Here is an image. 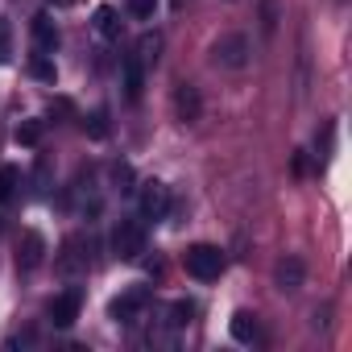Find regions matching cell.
<instances>
[{
	"mask_svg": "<svg viewBox=\"0 0 352 352\" xmlns=\"http://www.w3.org/2000/svg\"><path fill=\"white\" fill-rule=\"evenodd\" d=\"M183 265H187L191 278H199V282H216V278L224 274V253H220L216 245H191V249L183 253Z\"/></svg>",
	"mask_w": 352,
	"mask_h": 352,
	"instance_id": "6da1fadb",
	"label": "cell"
},
{
	"mask_svg": "<svg viewBox=\"0 0 352 352\" xmlns=\"http://www.w3.org/2000/svg\"><path fill=\"white\" fill-rule=\"evenodd\" d=\"M112 253L120 261H137L145 253V224L141 220H120L112 228Z\"/></svg>",
	"mask_w": 352,
	"mask_h": 352,
	"instance_id": "7a4b0ae2",
	"label": "cell"
},
{
	"mask_svg": "<svg viewBox=\"0 0 352 352\" xmlns=\"http://www.w3.org/2000/svg\"><path fill=\"white\" fill-rule=\"evenodd\" d=\"M212 58H216V67L241 71V67L249 63V38H245V34H228V38H220V42L212 46Z\"/></svg>",
	"mask_w": 352,
	"mask_h": 352,
	"instance_id": "3957f363",
	"label": "cell"
},
{
	"mask_svg": "<svg viewBox=\"0 0 352 352\" xmlns=\"http://www.w3.org/2000/svg\"><path fill=\"white\" fill-rule=\"evenodd\" d=\"M79 307H83L79 286H71V290L54 294V302H50V323H54V327H71V323L79 319Z\"/></svg>",
	"mask_w": 352,
	"mask_h": 352,
	"instance_id": "277c9868",
	"label": "cell"
},
{
	"mask_svg": "<svg viewBox=\"0 0 352 352\" xmlns=\"http://www.w3.org/2000/svg\"><path fill=\"white\" fill-rule=\"evenodd\" d=\"M145 302H149V290H141V286H137V290H129V294L112 298V302H108V315H112L116 323H133V319L141 315V307H145Z\"/></svg>",
	"mask_w": 352,
	"mask_h": 352,
	"instance_id": "5b68a950",
	"label": "cell"
},
{
	"mask_svg": "<svg viewBox=\"0 0 352 352\" xmlns=\"http://www.w3.org/2000/svg\"><path fill=\"white\" fill-rule=\"evenodd\" d=\"M170 208V191L162 183H145L141 187V220H162Z\"/></svg>",
	"mask_w": 352,
	"mask_h": 352,
	"instance_id": "8992f818",
	"label": "cell"
},
{
	"mask_svg": "<svg viewBox=\"0 0 352 352\" xmlns=\"http://www.w3.org/2000/svg\"><path fill=\"white\" fill-rule=\"evenodd\" d=\"M302 278H307V265H302L298 257H282V261L274 265V286H278V290H298Z\"/></svg>",
	"mask_w": 352,
	"mask_h": 352,
	"instance_id": "52a82bcc",
	"label": "cell"
},
{
	"mask_svg": "<svg viewBox=\"0 0 352 352\" xmlns=\"http://www.w3.org/2000/svg\"><path fill=\"white\" fill-rule=\"evenodd\" d=\"M42 257H46V241H42V232H25L21 236V249H17V265L21 270H38L42 265Z\"/></svg>",
	"mask_w": 352,
	"mask_h": 352,
	"instance_id": "ba28073f",
	"label": "cell"
},
{
	"mask_svg": "<svg viewBox=\"0 0 352 352\" xmlns=\"http://www.w3.org/2000/svg\"><path fill=\"white\" fill-rule=\"evenodd\" d=\"M199 91L191 83H179V91H174V112H179V120H199Z\"/></svg>",
	"mask_w": 352,
	"mask_h": 352,
	"instance_id": "9c48e42d",
	"label": "cell"
},
{
	"mask_svg": "<svg viewBox=\"0 0 352 352\" xmlns=\"http://www.w3.org/2000/svg\"><path fill=\"white\" fill-rule=\"evenodd\" d=\"M34 42H38L42 54H54V50H58V30H54V21H50L46 13L34 17Z\"/></svg>",
	"mask_w": 352,
	"mask_h": 352,
	"instance_id": "30bf717a",
	"label": "cell"
},
{
	"mask_svg": "<svg viewBox=\"0 0 352 352\" xmlns=\"http://www.w3.org/2000/svg\"><path fill=\"white\" fill-rule=\"evenodd\" d=\"M141 87H145V67H141L137 54H129L124 58V96L129 100H141Z\"/></svg>",
	"mask_w": 352,
	"mask_h": 352,
	"instance_id": "8fae6325",
	"label": "cell"
},
{
	"mask_svg": "<svg viewBox=\"0 0 352 352\" xmlns=\"http://www.w3.org/2000/svg\"><path fill=\"white\" fill-rule=\"evenodd\" d=\"M91 25H96V34H100V38H108V42H116V38H120V17H116V9H112V5H100Z\"/></svg>",
	"mask_w": 352,
	"mask_h": 352,
	"instance_id": "7c38bea8",
	"label": "cell"
},
{
	"mask_svg": "<svg viewBox=\"0 0 352 352\" xmlns=\"http://www.w3.org/2000/svg\"><path fill=\"white\" fill-rule=\"evenodd\" d=\"M232 340H241V344H253L257 340V319L249 311H236L232 315Z\"/></svg>",
	"mask_w": 352,
	"mask_h": 352,
	"instance_id": "4fadbf2b",
	"label": "cell"
},
{
	"mask_svg": "<svg viewBox=\"0 0 352 352\" xmlns=\"http://www.w3.org/2000/svg\"><path fill=\"white\" fill-rule=\"evenodd\" d=\"M157 54H162V34L153 30L137 42V58H141V67H149V63H157Z\"/></svg>",
	"mask_w": 352,
	"mask_h": 352,
	"instance_id": "5bb4252c",
	"label": "cell"
},
{
	"mask_svg": "<svg viewBox=\"0 0 352 352\" xmlns=\"http://www.w3.org/2000/svg\"><path fill=\"white\" fill-rule=\"evenodd\" d=\"M17 183H21V170H17V166H0V204L13 199Z\"/></svg>",
	"mask_w": 352,
	"mask_h": 352,
	"instance_id": "9a60e30c",
	"label": "cell"
},
{
	"mask_svg": "<svg viewBox=\"0 0 352 352\" xmlns=\"http://www.w3.org/2000/svg\"><path fill=\"white\" fill-rule=\"evenodd\" d=\"M17 141L21 145H38L42 141V120H21L17 124Z\"/></svg>",
	"mask_w": 352,
	"mask_h": 352,
	"instance_id": "2e32d148",
	"label": "cell"
},
{
	"mask_svg": "<svg viewBox=\"0 0 352 352\" xmlns=\"http://www.w3.org/2000/svg\"><path fill=\"white\" fill-rule=\"evenodd\" d=\"M191 315H195V307L179 298V302L170 307V327H187V323H191Z\"/></svg>",
	"mask_w": 352,
	"mask_h": 352,
	"instance_id": "e0dca14e",
	"label": "cell"
},
{
	"mask_svg": "<svg viewBox=\"0 0 352 352\" xmlns=\"http://www.w3.org/2000/svg\"><path fill=\"white\" fill-rule=\"evenodd\" d=\"M87 133H91L96 141H104V137H108V112H104V108H96V112L87 116Z\"/></svg>",
	"mask_w": 352,
	"mask_h": 352,
	"instance_id": "ac0fdd59",
	"label": "cell"
},
{
	"mask_svg": "<svg viewBox=\"0 0 352 352\" xmlns=\"http://www.w3.org/2000/svg\"><path fill=\"white\" fill-rule=\"evenodd\" d=\"M9 58H13V25L0 21V67H5Z\"/></svg>",
	"mask_w": 352,
	"mask_h": 352,
	"instance_id": "d6986e66",
	"label": "cell"
},
{
	"mask_svg": "<svg viewBox=\"0 0 352 352\" xmlns=\"http://www.w3.org/2000/svg\"><path fill=\"white\" fill-rule=\"evenodd\" d=\"M261 30L265 34L278 30V0H261Z\"/></svg>",
	"mask_w": 352,
	"mask_h": 352,
	"instance_id": "ffe728a7",
	"label": "cell"
},
{
	"mask_svg": "<svg viewBox=\"0 0 352 352\" xmlns=\"http://www.w3.org/2000/svg\"><path fill=\"white\" fill-rule=\"evenodd\" d=\"M153 9H157V0H129V13H133L137 21H149Z\"/></svg>",
	"mask_w": 352,
	"mask_h": 352,
	"instance_id": "44dd1931",
	"label": "cell"
},
{
	"mask_svg": "<svg viewBox=\"0 0 352 352\" xmlns=\"http://www.w3.org/2000/svg\"><path fill=\"white\" fill-rule=\"evenodd\" d=\"M30 71H34V75H38V79H46V83H54V63H50V58H46V54H38V58H34V63H30Z\"/></svg>",
	"mask_w": 352,
	"mask_h": 352,
	"instance_id": "7402d4cb",
	"label": "cell"
},
{
	"mask_svg": "<svg viewBox=\"0 0 352 352\" xmlns=\"http://www.w3.org/2000/svg\"><path fill=\"white\" fill-rule=\"evenodd\" d=\"M112 179L120 183V191H129V183H133V170H129V166H116V170H112Z\"/></svg>",
	"mask_w": 352,
	"mask_h": 352,
	"instance_id": "603a6c76",
	"label": "cell"
},
{
	"mask_svg": "<svg viewBox=\"0 0 352 352\" xmlns=\"http://www.w3.org/2000/svg\"><path fill=\"white\" fill-rule=\"evenodd\" d=\"M315 145H319L323 157H331V153H327V149H331V124H323V137H315Z\"/></svg>",
	"mask_w": 352,
	"mask_h": 352,
	"instance_id": "cb8c5ba5",
	"label": "cell"
},
{
	"mask_svg": "<svg viewBox=\"0 0 352 352\" xmlns=\"http://www.w3.org/2000/svg\"><path fill=\"white\" fill-rule=\"evenodd\" d=\"M54 5H75V0H54Z\"/></svg>",
	"mask_w": 352,
	"mask_h": 352,
	"instance_id": "d4e9b609",
	"label": "cell"
}]
</instances>
